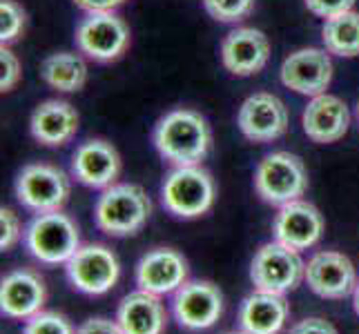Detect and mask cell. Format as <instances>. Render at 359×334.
Returning <instances> with one entry per match:
<instances>
[{
  "label": "cell",
  "instance_id": "7c38bea8",
  "mask_svg": "<svg viewBox=\"0 0 359 334\" xmlns=\"http://www.w3.org/2000/svg\"><path fill=\"white\" fill-rule=\"evenodd\" d=\"M239 130L252 143H270L286 134L288 109L275 94L259 92L245 98L239 109Z\"/></svg>",
  "mask_w": 359,
  "mask_h": 334
},
{
  "label": "cell",
  "instance_id": "7402d4cb",
  "mask_svg": "<svg viewBox=\"0 0 359 334\" xmlns=\"http://www.w3.org/2000/svg\"><path fill=\"white\" fill-rule=\"evenodd\" d=\"M288 321V303L283 294L257 290L245 296L239 310L241 330L248 334H279Z\"/></svg>",
  "mask_w": 359,
  "mask_h": 334
},
{
  "label": "cell",
  "instance_id": "1f68e13d",
  "mask_svg": "<svg viewBox=\"0 0 359 334\" xmlns=\"http://www.w3.org/2000/svg\"><path fill=\"white\" fill-rule=\"evenodd\" d=\"M76 334H123V332H121L116 321L96 316V319H88L85 323H81Z\"/></svg>",
  "mask_w": 359,
  "mask_h": 334
},
{
  "label": "cell",
  "instance_id": "4dcf8cb0",
  "mask_svg": "<svg viewBox=\"0 0 359 334\" xmlns=\"http://www.w3.org/2000/svg\"><path fill=\"white\" fill-rule=\"evenodd\" d=\"M288 334H339V332L335 330V326H332L330 321L311 316V319L299 321V323H294Z\"/></svg>",
  "mask_w": 359,
  "mask_h": 334
},
{
  "label": "cell",
  "instance_id": "52a82bcc",
  "mask_svg": "<svg viewBox=\"0 0 359 334\" xmlns=\"http://www.w3.org/2000/svg\"><path fill=\"white\" fill-rule=\"evenodd\" d=\"M65 270L72 286L79 292L92 296L109 292L121 277L116 254L101 243L81 245L76 254L65 263Z\"/></svg>",
  "mask_w": 359,
  "mask_h": 334
},
{
  "label": "cell",
  "instance_id": "ba28073f",
  "mask_svg": "<svg viewBox=\"0 0 359 334\" xmlns=\"http://www.w3.org/2000/svg\"><path fill=\"white\" fill-rule=\"evenodd\" d=\"M79 49L98 63L116 60L130 45V29L114 11H88L76 27Z\"/></svg>",
  "mask_w": 359,
  "mask_h": 334
},
{
  "label": "cell",
  "instance_id": "3957f363",
  "mask_svg": "<svg viewBox=\"0 0 359 334\" xmlns=\"http://www.w3.org/2000/svg\"><path fill=\"white\" fill-rule=\"evenodd\" d=\"M29 254L47 265L67 263L81 247L79 225L60 209L39 214L25 232Z\"/></svg>",
  "mask_w": 359,
  "mask_h": 334
},
{
  "label": "cell",
  "instance_id": "6da1fadb",
  "mask_svg": "<svg viewBox=\"0 0 359 334\" xmlns=\"http://www.w3.org/2000/svg\"><path fill=\"white\" fill-rule=\"evenodd\" d=\"M212 134L201 114L192 109H172L158 120L154 145L158 154L177 167L199 165L210 152Z\"/></svg>",
  "mask_w": 359,
  "mask_h": 334
},
{
  "label": "cell",
  "instance_id": "ac0fdd59",
  "mask_svg": "<svg viewBox=\"0 0 359 334\" xmlns=\"http://www.w3.org/2000/svg\"><path fill=\"white\" fill-rule=\"evenodd\" d=\"M121 172V156L107 141L94 139L83 143L72 158V174L88 188H109Z\"/></svg>",
  "mask_w": 359,
  "mask_h": 334
},
{
  "label": "cell",
  "instance_id": "e0dca14e",
  "mask_svg": "<svg viewBox=\"0 0 359 334\" xmlns=\"http://www.w3.org/2000/svg\"><path fill=\"white\" fill-rule=\"evenodd\" d=\"M45 281L34 270H14L0 283V310L9 319H32L43 312Z\"/></svg>",
  "mask_w": 359,
  "mask_h": 334
},
{
  "label": "cell",
  "instance_id": "83f0119b",
  "mask_svg": "<svg viewBox=\"0 0 359 334\" xmlns=\"http://www.w3.org/2000/svg\"><path fill=\"white\" fill-rule=\"evenodd\" d=\"M20 239V221L14 209H0V250H9Z\"/></svg>",
  "mask_w": 359,
  "mask_h": 334
},
{
  "label": "cell",
  "instance_id": "484cf974",
  "mask_svg": "<svg viewBox=\"0 0 359 334\" xmlns=\"http://www.w3.org/2000/svg\"><path fill=\"white\" fill-rule=\"evenodd\" d=\"M25 27V11L16 0L0 3V41L3 45L16 41Z\"/></svg>",
  "mask_w": 359,
  "mask_h": 334
},
{
  "label": "cell",
  "instance_id": "603a6c76",
  "mask_svg": "<svg viewBox=\"0 0 359 334\" xmlns=\"http://www.w3.org/2000/svg\"><path fill=\"white\" fill-rule=\"evenodd\" d=\"M41 76L52 90L58 92H79L88 81V65L79 54L58 52L43 60Z\"/></svg>",
  "mask_w": 359,
  "mask_h": 334
},
{
  "label": "cell",
  "instance_id": "4316f807",
  "mask_svg": "<svg viewBox=\"0 0 359 334\" xmlns=\"http://www.w3.org/2000/svg\"><path fill=\"white\" fill-rule=\"evenodd\" d=\"M22 334H76L72 330L69 321L63 314L56 312H39L36 316L27 319Z\"/></svg>",
  "mask_w": 359,
  "mask_h": 334
},
{
  "label": "cell",
  "instance_id": "8992f818",
  "mask_svg": "<svg viewBox=\"0 0 359 334\" xmlns=\"http://www.w3.org/2000/svg\"><path fill=\"white\" fill-rule=\"evenodd\" d=\"M250 279L257 290L286 294L306 279V263L297 250L272 241L257 250L250 265Z\"/></svg>",
  "mask_w": 359,
  "mask_h": 334
},
{
  "label": "cell",
  "instance_id": "e575fe53",
  "mask_svg": "<svg viewBox=\"0 0 359 334\" xmlns=\"http://www.w3.org/2000/svg\"><path fill=\"white\" fill-rule=\"evenodd\" d=\"M226 334H248V332H226Z\"/></svg>",
  "mask_w": 359,
  "mask_h": 334
},
{
  "label": "cell",
  "instance_id": "5bb4252c",
  "mask_svg": "<svg viewBox=\"0 0 359 334\" xmlns=\"http://www.w3.org/2000/svg\"><path fill=\"white\" fill-rule=\"evenodd\" d=\"M188 281V261L172 247H156L136 265V283L156 296L177 292Z\"/></svg>",
  "mask_w": 359,
  "mask_h": 334
},
{
  "label": "cell",
  "instance_id": "4fadbf2b",
  "mask_svg": "<svg viewBox=\"0 0 359 334\" xmlns=\"http://www.w3.org/2000/svg\"><path fill=\"white\" fill-rule=\"evenodd\" d=\"M308 288L321 299H344L357 288L355 265L341 252H317L306 265Z\"/></svg>",
  "mask_w": 359,
  "mask_h": 334
},
{
  "label": "cell",
  "instance_id": "cb8c5ba5",
  "mask_svg": "<svg viewBox=\"0 0 359 334\" xmlns=\"http://www.w3.org/2000/svg\"><path fill=\"white\" fill-rule=\"evenodd\" d=\"M321 41H324L328 54L341 58L359 56V14L357 11H344L332 18H326L324 29H321Z\"/></svg>",
  "mask_w": 359,
  "mask_h": 334
},
{
  "label": "cell",
  "instance_id": "7a4b0ae2",
  "mask_svg": "<svg viewBox=\"0 0 359 334\" xmlns=\"http://www.w3.org/2000/svg\"><path fill=\"white\" fill-rule=\"evenodd\" d=\"M152 214V203L143 188L132 183L109 185L96 203L94 218L101 232L109 237H132L141 232Z\"/></svg>",
  "mask_w": 359,
  "mask_h": 334
},
{
  "label": "cell",
  "instance_id": "9c48e42d",
  "mask_svg": "<svg viewBox=\"0 0 359 334\" xmlns=\"http://www.w3.org/2000/svg\"><path fill=\"white\" fill-rule=\"evenodd\" d=\"M16 196L20 205L34 212H56L69 196V179L54 165L34 163L22 167L16 181Z\"/></svg>",
  "mask_w": 359,
  "mask_h": 334
},
{
  "label": "cell",
  "instance_id": "30bf717a",
  "mask_svg": "<svg viewBox=\"0 0 359 334\" xmlns=\"http://www.w3.org/2000/svg\"><path fill=\"white\" fill-rule=\"evenodd\" d=\"M172 312H175L181 328L201 332L212 328L219 321L221 312H224V296H221L215 283L185 281L175 292Z\"/></svg>",
  "mask_w": 359,
  "mask_h": 334
},
{
  "label": "cell",
  "instance_id": "836d02e7",
  "mask_svg": "<svg viewBox=\"0 0 359 334\" xmlns=\"http://www.w3.org/2000/svg\"><path fill=\"white\" fill-rule=\"evenodd\" d=\"M353 305H355V312H357V316H359V283H357V288H355V292H353Z\"/></svg>",
  "mask_w": 359,
  "mask_h": 334
},
{
  "label": "cell",
  "instance_id": "ffe728a7",
  "mask_svg": "<svg viewBox=\"0 0 359 334\" xmlns=\"http://www.w3.org/2000/svg\"><path fill=\"white\" fill-rule=\"evenodd\" d=\"M29 130L39 143L47 147H60L76 136L79 114L65 101H45L34 109Z\"/></svg>",
  "mask_w": 359,
  "mask_h": 334
},
{
  "label": "cell",
  "instance_id": "2e32d148",
  "mask_svg": "<svg viewBox=\"0 0 359 334\" xmlns=\"http://www.w3.org/2000/svg\"><path fill=\"white\" fill-rule=\"evenodd\" d=\"M272 232H275V241L292 247V250H308L321 239L324 218L315 205L306 201H292L281 205L275 223H272Z\"/></svg>",
  "mask_w": 359,
  "mask_h": 334
},
{
  "label": "cell",
  "instance_id": "f546056e",
  "mask_svg": "<svg viewBox=\"0 0 359 334\" xmlns=\"http://www.w3.org/2000/svg\"><path fill=\"white\" fill-rule=\"evenodd\" d=\"M357 0H306V7L313 11L315 16L332 18L344 11H351Z\"/></svg>",
  "mask_w": 359,
  "mask_h": 334
},
{
  "label": "cell",
  "instance_id": "5b68a950",
  "mask_svg": "<svg viewBox=\"0 0 359 334\" xmlns=\"http://www.w3.org/2000/svg\"><path fill=\"white\" fill-rule=\"evenodd\" d=\"M163 207L179 218H196L215 203V181L199 165L172 169L161 188Z\"/></svg>",
  "mask_w": 359,
  "mask_h": 334
},
{
  "label": "cell",
  "instance_id": "d4e9b609",
  "mask_svg": "<svg viewBox=\"0 0 359 334\" xmlns=\"http://www.w3.org/2000/svg\"><path fill=\"white\" fill-rule=\"evenodd\" d=\"M203 7L219 22H241L255 9V0H203Z\"/></svg>",
  "mask_w": 359,
  "mask_h": 334
},
{
  "label": "cell",
  "instance_id": "d6986e66",
  "mask_svg": "<svg viewBox=\"0 0 359 334\" xmlns=\"http://www.w3.org/2000/svg\"><path fill=\"white\" fill-rule=\"evenodd\" d=\"M304 132L315 143H335L344 139L351 125V111L341 98L332 94L313 96L304 109Z\"/></svg>",
  "mask_w": 359,
  "mask_h": 334
},
{
  "label": "cell",
  "instance_id": "f1b7e54d",
  "mask_svg": "<svg viewBox=\"0 0 359 334\" xmlns=\"http://www.w3.org/2000/svg\"><path fill=\"white\" fill-rule=\"evenodd\" d=\"M0 71H3L0 74V90L9 92L20 78V63L16 54L11 52V49H7L5 45L0 49Z\"/></svg>",
  "mask_w": 359,
  "mask_h": 334
},
{
  "label": "cell",
  "instance_id": "44dd1931",
  "mask_svg": "<svg viewBox=\"0 0 359 334\" xmlns=\"http://www.w3.org/2000/svg\"><path fill=\"white\" fill-rule=\"evenodd\" d=\"M116 323L123 334H161L165 330V307L152 292H130L118 305Z\"/></svg>",
  "mask_w": 359,
  "mask_h": 334
},
{
  "label": "cell",
  "instance_id": "8fae6325",
  "mask_svg": "<svg viewBox=\"0 0 359 334\" xmlns=\"http://www.w3.org/2000/svg\"><path fill=\"white\" fill-rule=\"evenodd\" d=\"M328 49L306 47L297 49L281 63V83L304 96L326 94L332 81V60Z\"/></svg>",
  "mask_w": 359,
  "mask_h": 334
},
{
  "label": "cell",
  "instance_id": "d6a6232c",
  "mask_svg": "<svg viewBox=\"0 0 359 334\" xmlns=\"http://www.w3.org/2000/svg\"><path fill=\"white\" fill-rule=\"evenodd\" d=\"M74 3L88 11H112L114 7L126 3V0H74Z\"/></svg>",
  "mask_w": 359,
  "mask_h": 334
},
{
  "label": "cell",
  "instance_id": "9a60e30c",
  "mask_svg": "<svg viewBox=\"0 0 359 334\" xmlns=\"http://www.w3.org/2000/svg\"><path fill=\"white\" fill-rule=\"evenodd\" d=\"M270 58V41L255 27H239L230 32L221 43V60L234 76L259 74Z\"/></svg>",
  "mask_w": 359,
  "mask_h": 334
},
{
  "label": "cell",
  "instance_id": "277c9868",
  "mask_svg": "<svg viewBox=\"0 0 359 334\" xmlns=\"http://www.w3.org/2000/svg\"><path fill=\"white\" fill-rule=\"evenodd\" d=\"M255 190L270 205L299 201L308 190V172L299 156L272 152L262 158L255 172Z\"/></svg>",
  "mask_w": 359,
  "mask_h": 334
},
{
  "label": "cell",
  "instance_id": "d590c367",
  "mask_svg": "<svg viewBox=\"0 0 359 334\" xmlns=\"http://www.w3.org/2000/svg\"><path fill=\"white\" fill-rule=\"evenodd\" d=\"M357 118H359V103H357Z\"/></svg>",
  "mask_w": 359,
  "mask_h": 334
}]
</instances>
